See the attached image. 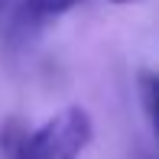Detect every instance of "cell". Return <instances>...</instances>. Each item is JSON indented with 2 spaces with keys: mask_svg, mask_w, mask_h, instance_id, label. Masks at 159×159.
<instances>
[{
  "mask_svg": "<svg viewBox=\"0 0 159 159\" xmlns=\"http://www.w3.org/2000/svg\"><path fill=\"white\" fill-rule=\"evenodd\" d=\"M91 136H94L91 114L84 107L71 104L52 114L36 130L20 133V140L10 143V156L13 159H78L88 149Z\"/></svg>",
  "mask_w": 159,
  "mask_h": 159,
  "instance_id": "cell-1",
  "label": "cell"
},
{
  "mask_svg": "<svg viewBox=\"0 0 159 159\" xmlns=\"http://www.w3.org/2000/svg\"><path fill=\"white\" fill-rule=\"evenodd\" d=\"M81 3V0H20V16L23 20H33V23H46V20H55V16H65L68 10H75V7Z\"/></svg>",
  "mask_w": 159,
  "mask_h": 159,
  "instance_id": "cell-2",
  "label": "cell"
},
{
  "mask_svg": "<svg viewBox=\"0 0 159 159\" xmlns=\"http://www.w3.org/2000/svg\"><path fill=\"white\" fill-rule=\"evenodd\" d=\"M140 101H143V114H146L149 124H156V75L153 71H140Z\"/></svg>",
  "mask_w": 159,
  "mask_h": 159,
  "instance_id": "cell-3",
  "label": "cell"
},
{
  "mask_svg": "<svg viewBox=\"0 0 159 159\" xmlns=\"http://www.w3.org/2000/svg\"><path fill=\"white\" fill-rule=\"evenodd\" d=\"M13 7H20V0H0V13H10Z\"/></svg>",
  "mask_w": 159,
  "mask_h": 159,
  "instance_id": "cell-4",
  "label": "cell"
},
{
  "mask_svg": "<svg viewBox=\"0 0 159 159\" xmlns=\"http://www.w3.org/2000/svg\"><path fill=\"white\" fill-rule=\"evenodd\" d=\"M107 3H136V0H107Z\"/></svg>",
  "mask_w": 159,
  "mask_h": 159,
  "instance_id": "cell-5",
  "label": "cell"
}]
</instances>
